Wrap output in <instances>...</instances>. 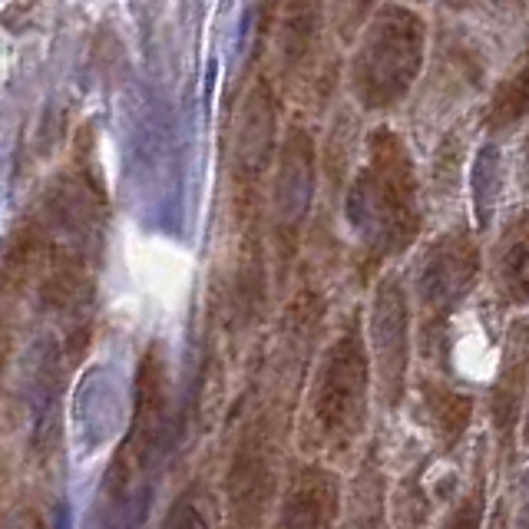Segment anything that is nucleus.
I'll list each match as a JSON object with an SVG mask.
<instances>
[{"label": "nucleus", "instance_id": "nucleus-11", "mask_svg": "<svg viewBox=\"0 0 529 529\" xmlns=\"http://www.w3.org/2000/svg\"><path fill=\"white\" fill-rule=\"evenodd\" d=\"M417 394H420V414H424V424L430 427V437L444 450H453L470 427L473 397L444 381H437V377H420Z\"/></svg>", "mask_w": 529, "mask_h": 529}, {"label": "nucleus", "instance_id": "nucleus-9", "mask_svg": "<svg viewBox=\"0 0 529 529\" xmlns=\"http://www.w3.org/2000/svg\"><path fill=\"white\" fill-rule=\"evenodd\" d=\"M311 192H315V149L305 133H295L285 143L275 182V229L282 235V245H288L291 232H298L311 205Z\"/></svg>", "mask_w": 529, "mask_h": 529}, {"label": "nucleus", "instance_id": "nucleus-21", "mask_svg": "<svg viewBox=\"0 0 529 529\" xmlns=\"http://www.w3.org/2000/svg\"><path fill=\"white\" fill-rule=\"evenodd\" d=\"M490 529H506V520H503V513H496L493 516V526Z\"/></svg>", "mask_w": 529, "mask_h": 529}, {"label": "nucleus", "instance_id": "nucleus-3", "mask_svg": "<svg viewBox=\"0 0 529 529\" xmlns=\"http://www.w3.org/2000/svg\"><path fill=\"white\" fill-rule=\"evenodd\" d=\"M427 53V24L404 4H384L367 20L351 60V90L364 110H391L414 90Z\"/></svg>", "mask_w": 529, "mask_h": 529}, {"label": "nucleus", "instance_id": "nucleus-13", "mask_svg": "<svg viewBox=\"0 0 529 529\" xmlns=\"http://www.w3.org/2000/svg\"><path fill=\"white\" fill-rule=\"evenodd\" d=\"M341 529H384V487L381 473L364 467L354 477L344 496V526Z\"/></svg>", "mask_w": 529, "mask_h": 529}, {"label": "nucleus", "instance_id": "nucleus-5", "mask_svg": "<svg viewBox=\"0 0 529 529\" xmlns=\"http://www.w3.org/2000/svg\"><path fill=\"white\" fill-rule=\"evenodd\" d=\"M367 348H371L374 391L387 410L401 404L410 364V308L407 291L397 275L377 282L371 318H367Z\"/></svg>", "mask_w": 529, "mask_h": 529}, {"label": "nucleus", "instance_id": "nucleus-16", "mask_svg": "<svg viewBox=\"0 0 529 529\" xmlns=\"http://www.w3.org/2000/svg\"><path fill=\"white\" fill-rule=\"evenodd\" d=\"M163 529H212V496L202 487H189L169 506Z\"/></svg>", "mask_w": 529, "mask_h": 529}, {"label": "nucleus", "instance_id": "nucleus-10", "mask_svg": "<svg viewBox=\"0 0 529 529\" xmlns=\"http://www.w3.org/2000/svg\"><path fill=\"white\" fill-rule=\"evenodd\" d=\"M490 275L503 305H529V205L506 219L490 252Z\"/></svg>", "mask_w": 529, "mask_h": 529}, {"label": "nucleus", "instance_id": "nucleus-15", "mask_svg": "<svg viewBox=\"0 0 529 529\" xmlns=\"http://www.w3.org/2000/svg\"><path fill=\"white\" fill-rule=\"evenodd\" d=\"M427 516H430V500H427V490H424V483H420V470H417L397 483L394 526L397 529H424Z\"/></svg>", "mask_w": 529, "mask_h": 529}, {"label": "nucleus", "instance_id": "nucleus-18", "mask_svg": "<svg viewBox=\"0 0 529 529\" xmlns=\"http://www.w3.org/2000/svg\"><path fill=\"white\" fill-rule=\"evenodd\" d=\"M371 4L374 0H334V24H338V34L351 37L358 27H367Z\"/></svg>", "mask_w": 529, "mask_h": 529}, {"label": "nucleus", "instance_id": "nucleus-4", "mask_svg": "<svg viewBox=\"0 0 529 529\" xmlns=\"http://www.w3.org/2000/svg\"><path fill=\"white\" fill-rule=\"evenodd\" d=\"M480 278V248L467 229L440 235L427 245L414 268V291L420 308V348L430 361H440L447 344L450 315L470 298Z\"/></svg>", "mask_w": 529, "mask_h": 529}, {"label": "nucleus", "instance_id": "nucleus-17", "mask_svg": "<svg viewBox=\"0 0 529 529\" xmlns=\"http://www.w3.org/2000/svg\"><path fill=\"white\" fill-rule=\"evenodd\" d=\"M483 513H487V483H483V477H477L473 487L467 490V496L453 506L444 529H480Z\"/></svg>", "mask_w": 529, "mask_h": 529}, {"label": "nucleus", "instance_id": "nucleus-19", "mask_svg": "<svg viewBox=\"0 0 529 529\" xmlns=\"http://www.w3.org/2000/svg\"><path fill=\"white\" fill-rule=\"evenodd\" d=\"M516 529H529V470L520 477V500H516Z\"/></svg>", "mask_w": 529, "mask_h": 529}, {"label": "nucleus", "instance_id": "nucleus-8", "mask_svg": "<svg viewBox=\"0 0 529 529\" xmlns=\"http://www.w3.org/2000/svg\"><path fill=\"white\" fill-rule=\"evenodd\" d=\"M341 510V487L338 477L321 467L308 463L288 483V493L278 506L275 529H334Z\"/></svg>", "mask_w": 529, "mask_h": 529}, {"label": "nucleus", "instance_id": "nucleus-7", "mask_svg": "<svg viewBox=\"0 0 529 529\" xmlns=\"http://www.w3.org/2000/svg\"><path fill=\"white\" fill-rule=\"evenodd\" d=\"M526 391H529V318H513L500 348L496 381L490 387L493 434L500 440V457L506 460L513 453V434L516 424H520V410L529 397Z\"/></svg>", "mask_w": 529, "mask_h": 529}, {"label": "nucleus", "instance_id": "nucleus-1", "mask_svg": "<svg viewBox=\"0 0 529 529\" xmlns=\"http://www.w3.org/2000/svg\"><path fill=\"white\" fill-rule=\"evenodd\" d=\"M344 219L358 242L364 275L394 255H404L420 232V189L414 159L394 129L367 136V156L348 189Z\"/></svg>", "mask_w": 529, "mask_h": 529}, {"label": "nucleus", "instance_id": "nucleus-20", "mask_svg": "<svg viewBox=\"0 0 529 529\" xmlns=\"http://www.w3.org/2000/svg\"><path fill=\"white\" fill-rule=\"evenodd\" d=\"M523 444L529 447V397H526V414H523Z\"/></svg>", "mask_w": 529, "mask_h": 529}, {"label": "nucleus", "instance_id": "nucleus-14", "mask_svg": "<svg viewBox=\"0 0 529 529\" xmlns=\"http://www.w3.org/2000/svg\"><path fill=\"white\" fill-rule=\"evenodd\" d=\"M321 20V0H288L285 14V60L295 67L308 57L311 43H315V30Z\"/></svg>", "mask_w": 529, "mask_h": 529}, {"label": "nucleus", "instance_id": "nucleus-6", "mask_svg": "<svg viewBox=\"0 0 529 529\" xmlns=\"http://www.w3.org/2000/svg\"><path fill=\"white\" fill-rule=\"evenodd\" d=\"M163 420H166V364H163V354L149 348L143 354V361H139L136 410H133V427H129V440L110 473V490L116 496L133 487V480L149 467V460H153V453L159 447V437H163Z\"/></svg>", "mask_w": 529, "mask_h": 529}, {"label": "nucleus", "instance_id": "nucleus-2", "mask_svg": "<svg viewBox=\"0 0 529 529\" xmlns=\"http://www.w3.org/2000/svg\"><path fill=\"white\" fill-rule=\"evenodd\" d=\"M371 351L354 315L318 361L305 407V447L341 457L361 444L371 417Z\"/></svg>", "mask_w": 529, "mask_h": 529}, {"label": "nucleus", "instance_id": "nucleus-12", "mask_svg": "<svg viewBox=\"0 0 529 529\" xmlns=\"http://www.w3.org/2000/svg\"><path fill=\"white\" fill-rule=\"evenodd\" d=\"M529 116V50L513 63L510 73L493 90V100L487 106V126L506 129L516 126Z\"/></svg>", "mask_w": 529, "mask_h": 529}, {"label": "nucleus", "instance_id": "nucleus-22", "mask_svg": "<svg viewBox=\"0 0 529 529\" xmlns=\"http://www.w3.org/2000/svg\"><path fill=\"white\" fill-rule=\"evenodd\" d=\"M493 4H520V0H493Z\"/></svg>", "mask_w": 529, "mask_h": 529}]
</instances>
